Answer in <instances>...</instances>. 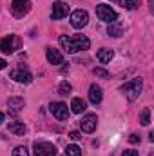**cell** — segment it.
I'll return each instance as SVG.
<instances>
[{
  "mask_svg": "<svg viewBox=\"0 0 154 156\" xmlns=\"http://www.w3.org/2000/svg\"><path fill=\"white\" fill-rule=\"evenodd\" d=\"M9 76L13 78L15 82H18V83H29L31 80H33V75L29 73V71H26V69H13L11 73H9Z\"/></svg>",
  "mask_w": 154,
  "mask_h": 156,
  "instance_id": "12",
  "label": "cell"
},
{
  "mask_svg": "<svg viewBox=\"0 0 154 156\" xmlns=\"http://www.w3.org/2000/svg\"><path fill=\"white\" fill-rule=\"evenodd\" d=\"M129 142H131V144H138V142H140V136H138V134H131Z\"/></svg>",
  "mask_w": 154,
  "mask_h": 156,
  "instance_id": "27",
  "label": "cell"
},
{
  "mask_svg": "<svg viewBox=\"0 0 154 156\" xmlns=\"http://www.w3.org/2000/svg\"><path fill=\"white\" fill-rule=\"evenodd\" d=\"M87 22H89V15H87V11H83V9H76V11H73V15H71V26H73L75 29H82V27H85Z\"/></svg>",
  "mask_w": 154,
  "mask_h": 156,
  "instance_id": "7",
  "label": "cell"
},
{
  "mask_svg": "<svg viewBox=\"0 0 154 156\" xmlns=\"http://www.w3.org/2000/svg\"><path fill=\"white\" fill-rule=\"evenodd\" d=\"M121 156H138V151H134V149H127V151H123Z\"/></svg>",
  "mask_w": 154,
  "mask_h": 156,
  "instance_id": "25",
  "label": "cell"
},
{
  "mask_svg": "<svg viewBox=\"0 0 154 156\" xmlns=\"http://www.w3.org/2000/svg\"><path fill=\"white\" fill-rule=\"evenodd\" d=\"M24 105H26V102H24V98H20V96H11V98L7 100V109H9V115H11V116H18Z\"/></svg>",
  "mask_w": 154,
  "mask_h": 156,
  "instance_id": "10",
  "label": "cell"
},
{
  "mask_svg": "<svg viewBox=\"0 0 154 156\" xmlns=\"http://www.w3.org/2000/svg\"><path fill=\"white\" fill-rule=\"evenodd\" d=\"M96 16H98L100 20L111 24V22H116L118 13H116L111 5H107V4H100V5H96Z\"/></svg>",
  "mask_w": 154,
  "mask_h": 156,
  "instance_id": "4",
  "label": "cell"
},
{
  "mask_svg": "<svg viewBox=\"0 0 154 156\" xmlns=\"http://www.w3.org/2000/svg\"><path fill=\"white\" fill-rule=\"evenodd\" d=\"M96 123H98V116H96L94 113H87L85 116L82 118L80 127H82V131H83V133H94Z\"/></svg>",
  "mask_w": 154,
  "mask_h": 156,
  "instance_id": "9",
  "label": "cell"
},
{
  "mask_svg": "<svg viewBox=\"0 0 154 156\" xmlns=\"http://www.w3.org/2000/svg\"><path fill=\"white\" fill-rule=\"evenodd\" d=\"M35 156H56V147L51 142H35Z\"/></svg>",
  "mask_w": 154,
  "mask_h": 156,
  "instance_id": "6",
  "label": "cell"
},
{
  "mask_svg": "<svg viewBox=\"0 0 154 156\" xmlns=\"http://www.w3.org/2000/svg\"><path fill=\"white\" fill-rule=\"evenodd\" d=\"M93 73H94L96 76H102V78H107V76H109V73H107L105 69H102V67H94V69H93Z\"/></svg>",
  "mask_w": 154,
  "mask_h": 156,
  "instance_id": "24",
  "label": "cell"
},
{
  "mask_svg": "<svg viewBox=\"0 0 154 156\" xmlns=\"http://www.w3.org/2000/svg\"><path fill=\"white\" fill-rule=\"evenodd\" d=\"M29 11H31V0H13L11 2V13L16 18L26 16Z\"/></svg>",
  "mask_w": 154,
  "mask_h": 156,
  "instance_id": "5",
  "label": "cell"
},
{
  "mask_svg": "<svg viewBox=\"0 0 154 156\" xmlns=\"http://www.w3.org/2000/svg\"><path fill=\"white\" fill-rule=\"evenodd\" d=\"M149 7H151V9L154 7V0H149Z\"/></svg>",
  "mask_w": 154,
  "mask_h": 156,
  "instance_id": "29",
  "label": "cell"
},
{
  "mask_svg": "<svg viewBox=\"0 0 154 156\" xmlns=\"http://www.w3.org/2000/svg\"><path fill=\"white\" fill-rule=\"evenodd\" d=\"M140 122H142V125H149L151 123V109H143L142 113H140Z\"/></svg>",
  "mask_w": 154,
  "mask_h": 156,
  "instance_id": "21",
  "label": "cell"
},
{
  "mask_svg": "<svg viewBox=\"0 0 154 156\" xmlns=\"http://www.w3.org/2000/svg\"><path fill=\"white\" fill-rule=\"evenodd\" d=\"M45 56H47V62L53 64V66H60V64H64V56H62V53H60L58 49H54V47H47Z\"/></svg>",
  "mask_w": 154,
  "mask_h": 156,
  "instance_id": "13",
  "label": "cell"
},
{
  "mask_svg": "<svg viewBox=\"0 0 154 156\" xmlns=\"http://www.w3.org/2000/svg\"><path fill=\"white\" fill-rule=\"evenodd\" d=\"M107 33H109V37L118 38V37H121V35H123V26H121L120 22H111V24H109V27H107Z\"/></svg>",
  "mask_w": 154,
  "mask_h": 156,
  "instance_id": "17",
  "label": "cell"
},
{
  "mask_svg": "<svg viewBox=\"0 0 154 156\" xmlns=\"http://www.w3.org/2000/svg\"><path fill=\"white\" fill-rule=\"evenodd\" d=\"M102 87L100 85H96V83H93L91 87H89V100H91V104H100L102 102Z\"/></svg>",
  "mask_w": 154,
  "mask_h": 156,
  "instance_id": "14",
  "label": "cell"
},
{
  "mask_svg": "<svg viewBox=\"0 0 154 156\" xmlns=\"http://www.w3.org/2000/svg\"><path fill=\"white\" fill-rule=\"evenodd\" d=\"M69 136H71L73 140H80V138H82V134H80L78 131H73V133H69Z\"/></svg>",
  "mask_w": 154,
  "mask_h": 156,
  "instance_id": "26",
  "label": "cell"
},
{
  "mask_svg": "<svg viewBox=\"0 0 154 156\" xmlns=\"http://www.w3.org/2000/svg\"><path fill=\"white\" fill-rule=\"evenodd\" d=\"M60 45H62L67 53H78V51L89 49L91 42H89L87 37H83V35H75V37L62 35V37H60Z\"/></svg>",
  "mask_w": 154,
  "mask_h": 156,
  "instance_id": "1",
  "label": "cell"
},
{
  "mask_svg": "<svg viewBox=\"0 0 154 156\" xmlns=\"http://www.w3.org/2000/svg\"><path fill=\"white\" fill-rule=\"evenodd\" d=\"M7 127H9V131H11L13 134H16V136H24V134H26V131H27V129H26V125H24L22 122H9V125H7Z\"/></svg>",
  "mask_w": 154,
  "mask_h": 156,
  "instance_id": "16",
  "label": "cell"
},
{
  "mask_svg": "<svg viewBox=\"0 0 154 156\" xmlns=\"http://www.w3.org/2000/svg\"><path fill=\"white\" fill-rule=\"evenodd\" d=\"M67 13H69V5H67V4H64V2H60V0L53 4V9H51L53 20H60V18L67 16Z\"/></svg>",
  "mask_w": 154,
  "mask_h": 156,
  "instance_id": "11",
  "label": "cell"
},
{
  "mask_svg": "<svg viewBox=\"0 0 154 156\" xmlns=\"http://www.w3.org/2000/svg\"><path fill=\"white\" fill-rule=\"evenodd\" d=\"M85 109H87L85 100H82V98H73V100H71V111H73V113L80 115V113H83Z\"/></svg>",
  "mask_w": 154,
  "mask_h": 156,
  "instance_id": "18",
  "label": "cell"
},
{
  "mask_svg": "<svg viewBox=\"0 0 154 156\" xmlns=\"http://www.w3.org/2000/svg\"><path fill=\"white\" fill-rule=\"evenodd\" d=\"M113 56H114L113 49H100V51L96 53V58L100 60V64H109V62L113 60Z\"/></svg>",
  "mask_w": 154,
  "mask_h": 156,
  "instance_id": "15",
  "label": "cell"
},
{
  "mask_svg": "<svg viewBox=\"0 0 154 156\" xmlns=\"http://www.w3.org/2000/svg\"><path fill=\"white\" fill-rule=\"evenodd\" d=\"M4 122V113H0V123Z\"/></svg>",
  "mask_w": 154,
  "mask_h": 156,
  "instance_id": "30",
  "label": "cell"
},
{
  "mask_svg": "<svg viewBox=\"0 0 154 156\" xmlns=\"http://www.w3.org/2000/svg\"><path fill=\"white\" fill-rule=\"evenodd\" d=\"M71 91H73V85H71L69 82H65V80H64V82H60V85H58V93H60L62 96L69 94Z\"/></svg>",
  "mask_w": 154,
  "mask_h": 156,
  "instance_id": "19",
  "label": "cell"
},
{
  "mask_svg": "<svg viewBox=\"0 0 154 156\" xmlns=\"http://www.w3.org/2000/svg\"><path fill=\"white\" fill-rule=\"evenodd\" d=\"M5 66H7V62L4 58H0V69H5Z\"/></svg>",
  "mask_w": 154,
  "mask_h": 156,
  "instance_id": "28",
  "label": "cell"
},
{
  "mask_svg": "<svg viewBox=\"0 0 154 156\" xmlns=\"http://www.w3.org/2000/svg\"><path fill=\"white\" fill-rule=\"evenodd\" d=\"M13 156H29V151H27L24 145H18V147H15Z\"/></svg>",
  "mask_w": 154,
  "mask_h": 156,
  "instance_id": "23",
  "label": "cell"
},
{
  "mask_svg": "<svg viewBox=\"0 0 154 156\" xmlns=\"http://www.w3.org/2000/svg\"><path fill=\"white\" fill-rule=\"evenodd\" d=\"M65 156H82V149L78 145H75V144H71L65 149Z\"/></svg>",
  "mask_w": 154,
  "mask_h": 156,
  "instance_id": "20",
  "label": "cell"
},
{
  "mask_svg": "<svg viewBox=\"0 0 154 156\" xmlns=\"http://www.w3.org/2000/svg\"><path fill=\"white\" fill-rule=\"evenodd\" d=\"M49 111L53 113V116L58 118V120H67V116H69V109H67V105L64 102H53L49 105Z\"/></svg>",
  "mask_w": 154,
  "mask_h": 156,
  "instance_id": "8",
  "label": "cell"
},
{
  "mask_svg": "<svg viewBox=\"0 0 154 156\" xmlns=\"http://www.w3.org/2000/svg\"><path fill=\"white\" fill-rule=\"evenodd\" d=\"M143 89V80L142 78H132L131 82H127L125 85H121V93L129 98V100H136L140 96Z\"/></svg>",
  "mask_w": 154,
  "mask_h": 156,
  "instance_id": "2",
  "label": "cell"
},
{
  "mask_svg": "<svg viewBox=\"0 0 154 156\" xmlns=\"http://www.w3.org/2000/svg\"><path fill=\"white\" fill-rule=\"evenodd\" d=\"M22 45V40L18 38L16 35H9V37H4L0 38V51L2 53H15L18 47Z\"/></svg>",
  "mask_w": 154,
  "mask_h": 156,
  "instance_id": "3",
  "label": "cell"
},
{
  "mask_svg": "<svg viewBox=\"0 0 154 156\" xmlns=\"http://www.w3.org/2000/svg\"><path fill=\"white\" fill-rule=\"evenodd\" d=\"M138 4H140V0H120V5H123V7H125V9H129V11L136 9V7H138Z\"/></svg>",
  "mask_w": 154,
  "mask_h": 156,
  "instance_id": "22",
  "label": "cell"
}]
</instances>
